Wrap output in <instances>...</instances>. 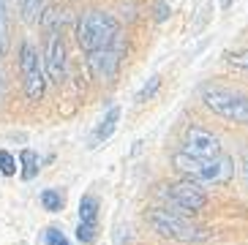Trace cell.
I'll return each mask as SVG.
<instances>
[{
	"instance_id": "6da1fadb",
	"label": "cell",
	"mask_w": 248,
	"mask_h": 245,
	"mask_svg": "<svg viewBox=\"0 0 248 245\" xmlns=\"http://www.w3.org/2000/svg\"><path fill=\"white\" fill-rule=\"evenodd\" d=\"M172 164L188 180H197L202 185H221V183H229L234 174V161L224 153L216 155V158H194L188 153H177Z\"/></svg>"
},
{
	"instance_id": "7a4b0ae2",
	"label": "cell",
	"mask_w": 248,
	"mask_h": 245,
	"mask_svg": "<svg viewBox=\"0 0 248 245\" xmlns=\"http://www.w3.org/2000/svg\"><path fill=\"white\" fill-rule=\"evenodd\" d=\"M120 38V25L112 14L107 11H85L77 25V44L88 52H98V49H109L115 46V41Z\"/></svg>"
},
{
	"instance_id": "3957f363",
	"label": "cell",
	"mask_w": 248,
	"mask_h": 245,
	"mask_svg": "<svg viewBox=\"0 0 248 245\" xmlns=\"http://www.w3.org/2000/svg\"><path fill=\"white\" fill-rule=\"evenodd\" d=\"M147 224L158 231L161 237L167 240H177V243H204L210 237V231L204 226L194 224L188 215L183 213H172L169 207H153L147 210Z\"/></svg>"
},
{
	"instance_id": "277c9868",
	"label": "cell",
	"mask_w": 248,
	"mask_h": 245,
	"mask_svg": "<svg viewBox=\"0 0 248 245\" xmlns=\"http://www.w3.org/2000/svg\"><path fill=\"white\" fill-rule=\"evenodd\" d=\"M202 104L210 109L213 115L248 125V95L237 93V90L210 85V87H204L202 90Z\"/></svg>"
},
{
	"instance_id": "5b68a950",
	"label": "cell",
	"mask_w": 248,
	"mask_h": 245,
	"mask_svg": "<svg viewBox=\"0 0 248 245\" xmlns=\"http://www.w3.org/2000/svg\"><path fill=\"white\" fill-rule=\"evenodd\" d=\"M46 68L38 58L36 46L30 41H25L19 46V74H22V85H25V95L30 101H41L46 90Z\"/></svg>"
},
{
	"instance_id": "8992f818",
	"label": "cell",
	"mask_w": 248,
	"mask_h": 245,
	"mask_svg": "<svg viewBox=\"0 0 248 245\" xmlns=\"http://www.w3.org/2000/svg\"><path fill=\"white\" fill-rule=\"evenodd\" d=\"M164 199H169L172 204V213H183V215H191V213H199L207 204V194L202 191V183L197 180H180L172 183V185H164V191H158Z\"/></svg>"
},
{
	"instance_id": "52a82bcc",
	"label": "cell",
	"mask_w": 248,
	"mask_h": 245,
	"mask_svg": "<svg viewBox=\"0 0 248 245\" xmlns=\"http://www.w3.org/2000/svg\"><path fill=\"white\" fill-rule=\"evenodd\" d=\"M183 153H188L194 158H216V155H221V142L216 134L191 125L183 137Z\"/></svg>"
},
{
	"instance_id": "ba28073f",
	"label": "cell",
	"mask_w": 248,
	"mask_h": 245,
	"mask_svg": "<svg viewBox=\"0 0 248 245\" xmlns=\"http://www.w3.org/2000/svg\"><path fill=\"white\" fill-rule=\"evenodd\" d=\"M44 68L49 82L63 85L68 77V58H66V41L60 33H52L49 44H46V58H44Z\"/></svg>"
},
{
	"instance_id": "9c48e42d",
	"label": "cell",
	"mask_w": 248,
	"mask_h": 245,
	"mask_svg": "<svg viewBox=\"0 0 248 245\" xmlns=\"http://www.w3.org/2000/svg\"><path fill=\"white\" fill-rule=\"evenodd\" d=\"M98 237V199L93 194H85L79 199V226H77V240L82 245L95 243Z\"/></svg>"
},
{
	"instance_id": "30bf717a",
	"label": "cell",
	"mask_w": 248,
	"mask_h": 245,
	"mask_svg": "<svg viewBox=\"0 0 248 245\" xmlns=\"http://www.w3.org/2000/svg\"><path fill=\"white\" fill-rule=\"evenodd\" d=\"M88 65H90V71H93L95 79H104V82L115 79L117 68H120V49L109 46V49L90 52V55H88Z\"/></svg>"
},
{
	"instance_id": "8fae6325",
	"label": "cell",
	"mask_w": 248,
	"mask_h": 245,
	"mask_svg": "<svg viewBox=\"0 0 248 245\" xmlns=\"http://www.w3.org/2000/svg\"><path fill=\"white\" fill-rule=\"evenodd\" d=\"M117 120H120V107H109V112H107L104 120L98 122V128L93 131V147H95V144H101V142H107V139L115 134Z\"/></svg>"
},
{
	"instance_id": "7c38bea8",
	"label": "cell",
	"mask_w": 248,
	"mask_h": 245,
	"mask_svg": "<svg viewBox=\"0 0 248 245\" xmlns=\"http://www.w3.org/2000/svg\"><path fill=\"white\" fill-rule=\"evenodd\" d=\"M19 14L28 25H36L44 16V0H19Z\"/></svg>"
},
{
	"instance_id": "4fadbf2b",
	"label": "cell",
	"mask_w": 248,
	"mask_h": 245,
	"mask_svg": "<svg viewBox=\"0 0 248 245\" xmlns=\"http://www.w3.org/2000/svg\"><path fill=\"white\" fill-rule=\"evenodd\" d=\"M19 164H22V180H33L41 169V158L33 150H22L19 153Z\"/></svg>"
},
{
	"instance_id": "5bb4252c",
	"label": "cell",
	"mask_w": 248,
	"mask_h": 245,
	"mask_svg": "<svg viewBox=\"0 0 248 245\" xmlns=\"http://www.w3.org/2000/svg\"><path fill=\"white\" fill-rule=\"evenodd\" d=\"M41 204H44L46 213H60V210H63V204H66V199H63V194H60V191L46 188V191H41Z\"/></svg>"
},
{
	"instance_id": "9a60e30c",
	"label": "cell",
	"mask_w": 248,
	"mask_h": 245,
	"mask_svg": "<svg viewBox=\"0 0 248 245\" xmlns=\"http://www.w3.org/2000/svg\"><path fill=\"white\" fill-rule=\"evenodd\" d=\"M158 87H161V77H150V82H145V85H142V90L137 93V104L150 101V98L158 93Z\"/></svg>"
},
{
	"instance_id": "2e32d148",
	"label": "cell",
	"mask_w": 248,
	"mask_h": 245,
	"mask_svg": "<svg viewBox=\"0 0 248 245\" xmlns=\"http://www.w3.org/2000/svg\"><path fill=\"white\" fill-rule=\"evenodd\" d=\"M44 240H46V245H71V240H68L58 226H49V229L44 231Z\"/></svg>"
},
{
	"instance_id": "e0dca14e",
	"label": "cell",
	"mask_w": 248,
	"mask_h": 245,
	"mask_svg": "<svg viewBox=\"0 0 248 245\" xmlns=\"http://www.w3.org/2000/svg\"><path fill=\"white\" fill-rule=\"evenodd\" d=\"M0 172L6 174V177L16 174V158L8 150H0Z\"/></svg>"
},
{
	"instance_id": "ac0fdd59",
	"label": "cell",
	"mask_w": 248,
	"mask_h": 245,
	"mask_svg": "<svg viewBox=\"0 0 248 245\" xmlns=\"http://www.w3.org/2000/svg\"><path fill=\"white\" fill-rule=\"evenodd\" d=\"M224 58H226L229 65L240 68V71H248V52H226Z\"/></svg>"
},
{
	"instance_id": "d6986e66",
	"label": "cell",
	"mask_w": 248,
	"mask_h": 245,
	"mask_svg": "<svg viewBox=\"0 0 248 245\" xmlns=\"http://www.w3.org/2000/svg\"><path fill=\"white\" fill-rule=\"evenodd\" d=\"M167 16H169V3L167 0H158V3H155V19L164 22Z\"/></svg>"
},
{
	"instance_id": "ffe728a7",
	"label": "cell",
	"mask_w": 248,
	"mask_h": 245,
	"mask_svg": "<svg viewBox=\"0 0 248 245\" xmlns=\"http://www.w3.org/2000/svg\"><path fill=\"white\" fill-rule=\"evenodd\" d=\"M240 169H243V177L248 180V150L243 153V158H240Z\"/></svg>"
},
{
	"instance_id": "44dd1931",
	"label": "cell",
	"mask_w": 248,
	"mask_h": 245,
	"mask_svg": "<svg viewBox=\"0 0 248 245\" xmlns=\"http://www.w3.org/2000/svg\"><path fill=\"white\" fill-rule=\"evenodd\" d=\"M229 3H232V0H221V8H229Z\"/></svg>"
}]
</instances>
